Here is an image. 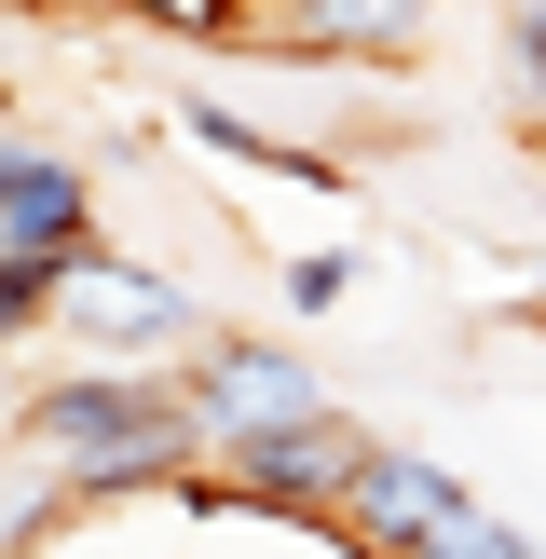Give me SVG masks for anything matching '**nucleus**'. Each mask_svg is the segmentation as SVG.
Here are the masks:
<instances>
[{
  "instance_id": "obj_1",
  "label": "nucleus",
  "mask_w": 546,
  "mask_h": 559,
  "mask_svg": "<svg viewBox=\"0 0 546 559\" xmlns=\"http://www.w3.org/2000/svg\"><path fill=\"white\" fill-rule=\"evenodd\" d=\"M355 464H369V424H342V396H328V409H300L273 437H233L218 451V491L233 506H273V519H342Z\"/></svg>"
},
{
  "instance_id": "obj_2",
  "label": "nucleus",
  "mask_w": 546,
  "mask_h": 559,
  "mask_svg": "<svg viewBox=\"0 0 546 559\" xmlns=\"http://www.w3.org/2000/svg\"><path fill=\"white\" fill-rule=\"evenodd\" d=\"M55 328H69L82 355H123V369H164V355H205L218 328L191 314V287H164V273H136V260H82L69 273V300H55Z\"/></svg>"
},
{
  "instance_id": "obj_3",
  "label": "nucleus",
  "mask_w": 546,
  "mask_h": 559,
  "mask_svg": "<svg viewBox=\"0 0 546 559\" xmlns=\"http://www.w3.org/2000/svg\"><path fill=\"white\" fill-rule=\"evenodd\" d=\"M300 409H328V382L300 369L287 342H260V328H218V342L191 355V424H205V464L233 451V437H273V424H300Z\"/></svg>"
},
{
  "instance_id": "obj_4",
  "label": "nucleus",
  "mask_w": 546,
  "mask_h": 559,
  "mask_svg": "<svg viewBox=\"0 0 546 559\" xmlns=\"http://www.w3.org/2000/svg\"><path fill=\"white\" fill-rule=\"evenodd\" d=\"M478 491L451 478V464H424V451H396V437H369V464H355V491H342V533L369 546V559H410L437 533V519H464Z\"/></svg>"
},
{
  "instance_id": "obj_5",
  "label": "nucleus",
  "mask_w": 546,
  "mask_h": 559,
  "mask_svg": "<svg viewBox=\"0 0 546 559\" xmlns=\"http://www.w3.org/2000/svg\"><path fill=\"white\" fill-rule=\"evenodd\" d=\"M0 246H14V260L82 273V260H96V178H82L69 151H27L14 191H0Z\"/></svg>"
},
{
  "instance_id": "obj_6",
  "label": "nucleus",
  "mask_w": 546,
  "mask_h": 559,
  "mask_svg": "<svg viewBox=\"0 0 546 559\" xmlns=\"http://www.w3.org/2000/svg\"><path fill=\"white\" fill-rule=\"evenodd\" d=\"M178 123L205 136L218 164H260V178H287V191H355L328 151H300V136H273V123H246V109H218V96H178Z\"/></svg>"
},
{
  "instance_id": "obj_7",
  "label": "nucleus",
  "mask_w": 546,
  "mask_h": 559,
  "mask_svg": "<svg viewBox=\"0 0 546 559\" xmlns=\"http://www.w3.org/2000/svg\"><path fill=\"white\" fill-rule=\"evenodd\" d=\"M437 0H300V41L314 55H396Z\"/></svg>"
},
{
  "instance_id": "obj_8",
  "label": "nucleus",
  "mask_w": 546,
  "mask_h": 559,
  "mask_svg": "<svg viewBox=\"0 0 546 559\" xmlns=\"http://www.w3.org/2000/svg\"><path fill=\"white\" fill-rule=\"evenodd\" d=\"M55 300H69V273L0 246V355H14V342H41V328H55Z\"/></svg>"
},
{
  "instance_id": "obj_9",
  "label": "nucleus",
  "mask_w": 546,
  "mask_h": 559,
  "mask_svg": "<svg viewBox=\"0 0 546 559\" xmlns=\"http://www.w3.org/2000/svg\"><path fill=\"white\" fill-rule=\"evenodd\" d=\"M355 287H369V273H355L342 246H300V260H273V300H287V314H342Z\"/></svg>"
},
{
  "instance_id": "obj_10",
  "label": "nucleus",
  "mask_w": 546,
  "mask_h": 559,
  "mask_svg": "<svg viewBox=\"0 0 546 559\" xmlns=\"http://www.w3.org/2000/svg\"><path fill=\"white\" fill-rule=\"evenodd\" d=\"M410 559H546V546L519 533V519H491V506H464V519H437V533L410 546Z\"/></svg>"
},
{
  "instance_id": "obj_11",
  "label": "nucleus",
  "mask_w": 546,
  "mask_h": 559,
  "mask_svg": "<svg viewBox=\"0 0 546 559\" xmlns=\"http://www.w3.org/2000/svg\"><path fill=\"white\" fill-rule=\"evenodd\" d=\"M506 69H519V109L546 136V0H506Z\"/></svg>"
},
{
  "instance_id": "obj_12",
  "label": "nucleus",
  "mask_w": 546,
  "mask_h": 559,
  "mask_svg": "<svg viewBox=\"0 0 546 559\" xmlns=\"http://www.w3.org/2000/svg\"><path fill=\"white\" fill-rule=\"evenodd\" d=\"M0 424H14V409H0Z\"/></svg>"
}]
</instances>
